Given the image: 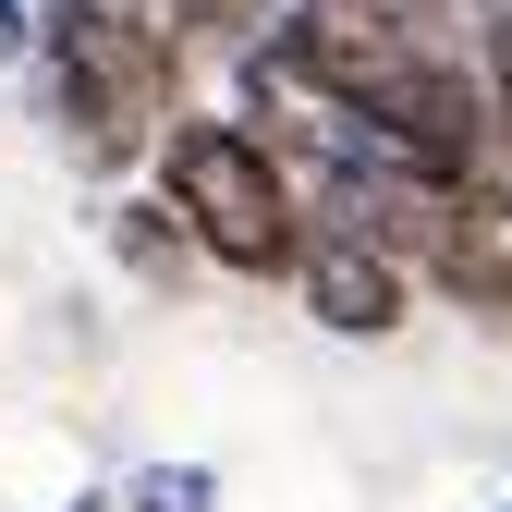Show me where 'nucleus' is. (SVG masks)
Masks as SVG:
<instances>
[{"mask_svg": "<svg viewBox=\"0 0 512 512\" xmlns=\"http://www.w3.org/2000/svg\"><path fill=\"white\" fill-rule=\"evenodd\" d=\"M147 183L183 208V232H196V256L220 281H293L305 269V171L293 147L269 135V122H244V110H171V135L147 147Z\"/></svg>", "mask_w": 512, "mask_h": 512, "instance_id": "nucleus-1", "label": "nucleus"}, {"mask_svg": "<svg viewBox=\"0 0 512 512\" xmlns=\"http://www.w3.org/2000/svg\"><path fill=\"white\" fill-rule=\"evenodd\" d=\"M37 98L86 171H135L183 110V49L122 0H37Z\"/></svg>", "mask_w": 512, "mask_h": 512, "instance_id": "nucleus-2", "label": "nucleus"}, {"mask_svg": "<svg viewBox=\"0 0 512 512\" xmlns=\"http://www.w3.org/2000/svg\"><path fill=\"white\" fill-rule=\"evenodd\" d=\"M415 293H427V281H415V269H403V256L378 244V232H342V220H317V232H305L293 305H305L330 342H391L403 317H415Z\"/></svg>", "mask_w": 512, "mask_h": 512, "instance_id": "nucleus-3", "label": "nucleus"}, {"mask_svg": "<svg viewBox=\"0 0 512 512\" xmlns=\"http://www.w3.org/2000/svg\"><path fill=\"white\" fill-rule=\"evenodd\" d=\"M110 256H122L147 293H183V281L208 269V256H196V232H183V208L159 196V183H147V196L122 183V208H110Z\"/></svg>", "mask_w": 512, "mask_h": 512, "instance_id": "nucleus-4", "label": "nucleus"}, {"mask_svg": "<svg viewBox=\"0 0 512 512\" xmlns=\"http://www.w3.org/2000/svg\"><path fill=\"white\" fill-rule=\"evenodd\" d=\"M427 293H439V305H464L476 330L512 342V232H464V244L427 269Z\"/></svg>", "mask_w": 512, "mask_h": 512, "instance_id": "nucleus-5", "label": "nucleus"}, {"mask_svg": "<svg viewBox=\"0 0 512 512\" xmlns=\"http://www.w3.org/2000/svg\"><path fill=\"white\" fill-rule=\"evenodd\" d=\"M464 61H476L488 122H500V159H512V0H464Z\"/></svg>", "mask_w": 512, "mask_h": 512, "instance_id": "nucleus-6", "label": "nucleus"}, {"mask_svg": "<svg viewBox=\"0 0 512 512\" xmlns=\"http://www.w3.org/2000/svg\"><path fill=\"white\" fill-rule=\"evenodd\" d=\"M110 500H122V512H220V476H208V464H122Z\"/></svg>", "mask_w": 512, "mask_h": 512, "instance_id": "nucleus-7", "label": "nucleus"}, {"mask_svg": "<svg viewBox=\"0 0 512 512\" xmlns=\"http://www.w3.org/2000/svg\"><path fill=\"white\" fill-rule=\"evenodd\" d=\"M378 37H415V49H464V0H354Z\"/></svg>", "mask_w": 512, "mask_h": 512, "instance_id": "nucleus-8", "label": "nucleus"}, {"mask_svg": "<svg viewBox=\"0 0 512 512\" xmlns=\"http://www.w3.org/2000/svg\"><path fill=\"white\" fill-rule=\"evenodd\" d=\"M500 512H512V500H500Z\"/></svg>", "mask_w": 512, "mask_h": 512, "instance_id": "nucleus-9", "label": "nucleus"}]
</instances>
